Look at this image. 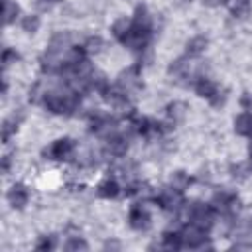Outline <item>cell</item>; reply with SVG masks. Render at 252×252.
I'll return each instance as SVG.
<instances>
[{
  "label": "cell",
  "mask_w": 252,
  "mask_h": 252,
  "mask_svg": "<svg viewBox=\"0 0 252 252\" xmlns=\"http://www.w3.org/2000/svg\"><path fill=\"white\" fill-rule=\"evenodd\" d=\"M148 37H150V30H142V28H136V26H130L126 37L122 39V43L134 51L138 49H144L146 43H148Z\"/></svg>",
  "instance_id": "1"
},
{
  "label": "cell",
  "mask_w": 252,
  "mask_h": 252,
  "mask_svg": "<svg viewBox=\"0 0 252 252\" xmlns=\"http://www.w3.org/2000/svg\"><path fill=\"white\" fill-rule=\"evenodd\" d=\"M189 219H191L193 224H197V226H201V228L207 230L213 224V211H211V207H207L203 203H197V205L191 207Z\"/></svg>",
  "instance_id": "2"
},
{
  "label": "cell",
  "mask_w": 252,
  "mask_h": 252,
  "mask_svg": "<svg viewBox=\"0 0 252 252\" xmlns=\"http://www.w3.org/2000/svg\"><path fill=\"white\" fill-rule=\"evenodd\" d=\"M71 154H73V140L69 138H61L53 142L49 150H45V156H49L51 159H67Z\"/></svg>",
  "instance_id": "3"
},
{
  "label": "cell",
  "mask_w": 252,
  "mask_h": 252,
  "mask_svg": "<svg viewBox=\"0 0 252 252\" xmlns=\"http://www.w3.org/2000/svg\"><path fill=\"white\" fill-rule=\"evenodd\" d=\"M181 240H183V244H187V246H191V248L201 246V244L205 242V228H201V226H197V224L191 222V224H187V226L183 228Z\"/></svg>",
  "instance_id": "4"
},
{
  "label": "cell",
  "mask_w": 252,
  "mask_h": 252,
  "mask_svg": "<svg viewBox=\"0 0 252 252\" xmlns=\"http://www.w3.org/2000/svg\"><path fill=\"white\" fill-rule=\"evenodd\" d=\"M130 224L136 230H146L150 226V215H148V211L144 207H140V205L132 207V211H130Z\"/></svg>",
  "instance_id": "5"
},
{
  "label": "cell",
  "mask_w": 252,
  "mask_h": 252,
  "mask_svg": "<svg viewBox=\"0 0 252 252\" xmlns=\"http://www.w3.org/2000/svg\"><path fill=\"white\" fill-rule=\"evenodd\" d=\"M8 201H10V205H12V207L22 209V207L28 203V189H26L22 183L12 185V189L8 191Z\"/></svg>",
  "instance_id": "6"
},
{
  "label": "cell",
  "mask_w": 252,
  "mask_h": 252,
  "mask_svg": "<svg viewBox=\"0 0 252 252\" xmlns=\"http://www.w3.org/2000/svg\"><path fill=\"white\" fill-rule=\"evenodd\" d=\"M234 130L240 136H252V114L250 112L238 114L234 120Z\"/></svg>",
  "instance_id": "7"
},
{
  "label": "cell",
  "mask_w": 252,
  "mask_h": 252,
  "mask_svg": "<svg viewBox=\"0 0 252 252\" xmlns=\"http://www.w3.org/2000/svg\"><path fill=\"white\" fill-rule=\"evenodd\" d=\"M128 150V142L122 136H110L106 142V152L112 156H124Z\"/></svg>",
  "instance_id": "8"
},
{
  "label": "cell",
  "mask_w": 252,
  "mask_h": 252,
  "mask_svg": "<svg viewBox=\"0 0 252 252\" xmlns=\"http://www.w3.org/2000/svg\"><path fill=\"white\" fill-rule=\"evenodd\" d=\"M159 205L163 209H177L181 205V197H179V191L177 189H169V191H163L159 195Z\"/></svg>",
  "instance_id": "9"
},
{
  "label": "cell",
  "mask_w": 252,
  "mask_h": 252,
  "mask_svg": "<svg viewBox=\"0 0 252 252\" xmlns=\"http://www.w3.org/2000/svg\"><path fill=\"white\" fill-rule=\"evenodd\" d=\"M195 91H197V94H199V96L209 98V100L217 94V87H215V83H211L209 79H199V81H197V85H195Z\"/></svg>",
  "instance_id": "10"
},
{
  "label": "cell",
  "mask_w": 252,
  "mask_h": 252,
  "mask_svg": "<svg viewBox=\"0 0 252 252\" xmlns=\"http://www.w3.org/2000/svg\"><path fill=\"white\" fill-rule=\"evenodd\" d=\"M205 47H207V37L197 35V37H193V39L187 41V55L197 57V55H201L205 51Z\"/></svg>",
  "instance_id": "11"
},
{
  "label": "cell",
  "mask_w": 252,
  "mask_h": 252,
  "mask_svg": "<svg viewBox=\"0 0 252 252\" xmlns=\"http://www.w3.org/2000/svg\"><path fill=\"white\" fill-rule=\"evenodd\" d=\"M118 85H120L124 91L136 89V87H138V75H136V69H128V71H124V73L118 77Z\"/></svg>",
  "instance_id": "12"
},
{
  "label": "cell",
  "mask_w": 252,
  "mask_h": 252,
  "mask_svg": "<svg viewBox=\"0 0 252 252\" xmlns=\"http://www.w3.org/2000/svg\"><path fill=\"white\" fill-rule=\"evenodd\" d=\"M118 193H120V187H118V183H116L114 179H108V181H104V183L98 187V195L104 197V199H112V197H116Z\"/></svg>",
  "instance_id": "13"
},
{
  "label": "cell",
  "mask_w": 252,
  "mask_h": 252,
  "mask_svg": "<svg viewBox=\"0 0 252 252\" xmlns=\"http://www.w3.org/2000/svg\"><path fill=\"white\" fill-rule=\"evenodd\" d=\"M213 205H215L217 209H220V211H226V209H230V207L234 205V195L220 191V193H217V195H215Z\"/></svg>",
  "instance_id": "14"
},
{
  "label": "cell",
  "mask_w": 252,
  "mask_h": 252,
  "mask_svg": "<svg viewBox=\"0 0 252 252\" xmlns=\"http://www.w3.org/2000/svg\"><path fill=\"white\" fill-rule=\"evenodd\" d=\"M132 26L142 28V30H150L152 20H150V14H148V10H146L144 6L136 10V16H134V24H132Z\"/></svg>",
  "instance_id": "15"
},
{
  "label": "cell",
  "mask_w": 252,
  "mask_h": 252,
  "mask_svg": "<svg viewBox=\"0 0 252 252\" xmlns=\"http://www.w3.org/2000/svg\"><path fill=\"white\" fill-rule=\"evenodd\" d=\"M230 12H232L234 18H240L242 20V18H246L250 14V2L248 0H236L232 4V10Z\"/></svg>",
  "instance_id": "16"
},
{
  "label": "cell",
  "mask_w": 252,
  "mask_h": 252,
  "mask_svg": "<svg viewBox=\"0 0 252 252\" xmlns=\"http://www.w3.org/2000/svg\"><path fill=\"white\" fill-rule=\"evenodd\" d=\"M18 12H20L18 4H14L10 0H4V22L6 24H12L16 20V16H18Z\"/></svg>",
  "instance_id": "17"
},
{
  "label": "cell",
  "mask_w": 252,
  "mask_h": 252,
  "mask_svg": "<svg viewBox=\"0 0 252 252\" xmlns=\"http://www.w3.org/2000/svg\"><path fill=\"white\" fill-rule=\"evenodd\" d=\"M189 177L183 173V171H177V173H173V177H171V187L173 189H177V191H183L187 185H189Z\"/></svg>",
  "instance_id": "18"
},
{
  "label": "cell",
  "mask_w": 252,
  "mask_h": 252,
  "mask_svg": "<svg viewBox=\"0 0 252 252\" xmlns=\"http://www.w3.org/2000/svg\"><path fill=\"white\" fill-rule=\"evenodd\" d=\"M128 30H130V24H128L126 20H118V22H114V26H112V33H114V37H118L120 41L126 37Z\"/></svg>",
  "instance_id": "19"
},
{
  "label": "cell",
  "mask_w": 252,
  "mask_h": 252,
  "mask_svg": "<svg viewBox=\"0 0 252 252\" xmlns=\"http://www.w3.org/2000/svg\"><path fill=\"white\" fill-rule=\"evenodd\" d=\"M22 28H24V32H28V33H33V32H37V28H39V18L37 16H26L24 20H22Z\"/></svg>",
  "instance_id": "20"
},
{
  "label": "cell",
  "mask_w": 252,
  "mask_h": 252,
  "mask_svg": "<svg viewBox=\"0 0 252 252\" xmlns=\"http://www.w3.org/2000/svg\"><path fill=\"white\" fill-rule=\"evenodd\" d=\"M169 73L175 75V77H181V75H187L189 73V63L185 59H177L171 67H169Z\"/></svg>",
  "instance_id": "21"
},
{
  "label": "cell",
  "mask_w": 252,
  "mask_h": 252,
  "mask_svg": "<svg viewBox=\"0 0 252 252\" xmlns=\"http://www.w3.org/2000/svg\"><path fill=\"white\" fill-rule=\"evenodd\" d=\"M181 244H183L181 234H175V232H165L163 234V246L165 248H179Z\"/></svg>",
  "instance_id": "22"
},
{
  "label": "cell",
  "mask_w": 252,
  "mask_h": 252,
  "mask_svg": "<svg viewBox=\"0 0 252 252\" xmlns=\"http://www.w3.org/2000/svg\"><path fill=\"white\" fill-rule=\"evenodd\" d=\"M89 246H87V242L83 240V238H79V236H75V238H69L67 240V244H65V250H87Z\"/></svg>",
  "instance_id": "23"
},
{
  "label": "cell",
  "mask_w": 252,
  "mask_h": 252,
  "mask_svg": "<svg viewBox=\"0 0 252 252\" xmlns=\"http://www.w3.org/2000/svg\"><path fill=\"white\" fill-rule=\"evenodd\" d=\"M100 47H102V39H100V37H91V39L87 41V45H85V51H89V53H98Z\"/></svg>",
  "instance_id": "24"
},
{
  "label": "cell",
  "mask_w": 252,
  "mask_h": 252,
  "mask_svg": "<svg viewBox=\"0 0 252 252\" xmlns=\"http://www.w3.org/2000/svg\"><path fill=\"white\" fill-rule=\"evenodd\" d=\"M183 104L181 102H173V104H169V108H167V114L173 118V120H177V118H181L183 116Z\"/></svg>",
  "instance_id": "25"
},
{
  "label": "cell",
  "mask_w": 252,
  "mask_h": 252,
  "mask_svg": "<svg viewBox=\"0 0 252 252\" xmlns=\"http://www.w3.org/2000/svg\"><path fill=\"white\" fill-rule=\"evenodd\" d=\"M18 59V53L16 51H12V49H6L4 51V55H2V63H4V67H8L12 61H16Z\"/></svg>",
  "instance_id": "26"
},
{
  "label": "cell",
  "mask_w": 252,
  "mask_h": 252,
  "mask_svg": "<svg viewBox=\"0 0 252 252\" xmlns=\"http://www.w3.org/2000/svg\"><path fill=\"white\" fill-rule=\"evenodd\" d=\"M35 248H37V250H51V248H53V238H51V236H49V238H47V236L41 238Z\"/></svg>",
  "instance_id": "27"
},
{
  "label": "cell",
  "mask_w": 252,
  "mask_h": 252,
  "mask_svg": "<svg viewBox=\"0 0 252 252\" xmlns=\"http://www.w3.org/2000/svg\"><path fill=\"white\" fill-rule=\"evenodd\" d=\"M240 104H242L246 110H252V94L244 93V94H242V98H240Z\"/></svg>",
  "instance_id": "28"
},
{
  "label": "cell",
  "mask_w": 252,
  "mask_h": 252,
  "mask_svg": "<svg viewBox=\"0 0 252 252\" xmlns=\"http://www.w3.org/2000/svg\"><path fill=\"white\" fill-rule=\"evenodd\" d=\"M57 2H61V0H35V4H37L39 8H43V10L49 8L51 4H57Z\"/></svg>",
  "instance_id": "29"
},
{
  "label": "cell",
  "mask_w": 252,
  "mask_h": 252,
  "mask_svg": "<svg viewBox=\"0 0 252 252\" xmlns=\"http://www.w3.org/2000/svg\"><path fill=\"white\" fill-rule=\"evenodd\" d=\"M226 0H203V4L205 6H211V8H215V6H220V4H224Z\"/></svg>",
  "instance_id": "30"
},
{
  "label": "cell",
  "mask_w": 252,
  "mask_h": 252,
  "mask_svg": "<svg viewBox=\"0 0 252 252\" xmlns=\"http://www.w3.org/2000/svg\"><path fill=\"white\" fill-rule=\"evenodd\" d=\"M8 167H10V156H6L4 158V163H2V169L4 171H8Z\"/></svg>",
  "instance_id": "31"
},
{
  "label": "cell",
  "mask_w": 252,
  "mask_h": 252,
  "mask_svg": "<svg viewBox=\"0 0 252 252\" xmlns=\"http://www.w3.org/2000/svg\"><path fill=\"white\" fill-rule=\"evenodd\" d=\"M248 152H250V165H252V144H250V150Z\"/></svg>",
  "instance_id": "32"
}]
</instances>
